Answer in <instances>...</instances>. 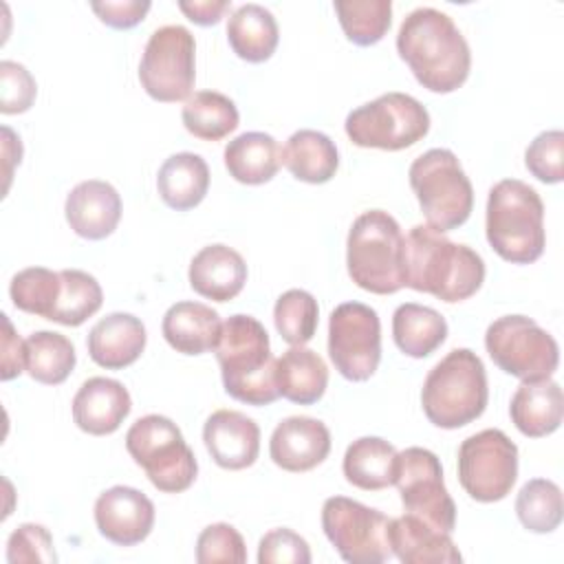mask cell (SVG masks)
I'll use <instances>...</instances> for the list:
<instances>
[{
  "label": "cell",
  "mask_w": 564,
  "mask_h": 564,
  "mask_svg": "<svg viewBox=\"0 0 564 564\" xmlns=\"http://www.w3.org/2000/svg\"><path fill=\"white\" fill-rule=\"evenodd\" d=\"M405 286L447 304L471 297L485 282V262L467 245L452 242L430 225H414L403 249Z\"/></svg>",
  "instance_id": "7a4b0ae2"
},
{
  "label": "cell",
  "mask_w": 564,
  "mask_h": 564,
  "mask_svg": "<svg viewBox=\"0 0 564 564\" xmlns=\"http://www.w3.org/2000/svg\"><path fill=\"white\" fill-rule=\"evenodd\" d=\"M196 79V42L189 29L165 24L152 31L139 62L143 90L163 104L187 101Z\"/></svg>",
  "instance_id": "7c38bea8"
},
{
  "label": "cell",
  "mask_w": 564,
  "mask_h": 564,
  "mask_svg": "<svg viewBox=\"0 0 564 564\" xmlns=\"http://www.w3.org/2000/svg\"><path fill=\"white\" fill-rule=\"evenodd\" d=\"M390 522L379 509L346 496H330L322 505L324 535L350 564H381L392 557Z\"/></svg>",
  "instance_id": "8fae6325"
},
{
  "label": "cell",
  "mask_w": 564,
  "mask_h": 564,
  "mask_svg": "<svg viewBox=\"0 0 564 564\" xmlns=\"http://www.w3.org/2000/svg\"><path fill=\"white\" fill-rule=\"evenodd\" d=\"M225 167L229 176L245 185L269 183L282 165V148L267 132H242L225 145Z\"/></svg>",
  "instance_id": "484cf974"
},
{
  "label": "cell",
  "mask_w": 564,
  "mask_h": 564,
  "mask_svg": "<svg viewBox=\"0 0 564 564\" xmlns=\"http://www.w3.org/2000/svg\"><path fill=\"white\" fill-rule=\"evenodd\" d=\"M2 368H0V379L9 381L24 370V339L13 330L9 315L2 313Z\"/></svg>",
  "instance_id": "bcb514c9"
},
{
  "label": "cell",
  "mask_w": 564,
  "mask_h": 564,
  "mask_svg": "<svg viewBox=\"0 0 564 564\" xmlns=\"http://www.w3.org/2000/svg\"><path fill=\"white\" fill-rule=\"evenodd\" d=\"M148 335L145 326L132 313H110L101 317L88 333L86 346L90 359L106 370H121L134 364L143 348Z\"/></svg>",
  "instance_id": "44dd1931"
},
{
  "label": "cell",
  "mask_w": 564,
  "mask_h": 564,
  "mask_svg": "<svg viewBox=\"0 0 564 564\" xmlns=\"http://www.w3.org/2000/svg\"><path fill=\"white\" fill-rule=\"evenodd\" d=\"M64 214L79 238L104 240L121 220V196L108 181L88 178L68 192Z\"/></svg>",
  "instance_id": "d6986e66"
},
{
  "label": "cell",
  "mask_w": 564,
  "mask_h": 564,
  "mask_svg": "<svg viewBox=\"0 0 564 564\" xmlns=\"http://www.w3.org/2000/svg\"><path fill=\"white\" fill-rule=\"evenodd\" d=\"M77 361L73 341L55 330H37L24 339V370L44 386L68 379Z\"/></svg>",
  "instance_id": "d6a6232c"
},
{
  "label": "cell",
  "mask_w": 564,
  "mask_h": 564,
  "mask_svg": "<svg viewBox=\"0 0 564 564\" xmlns=\"http://www.w3.org/2000/svg\"><path fill=\"white\" fill-rule=\"evenodd\" d=\"M489 399L482 359L469 348L449 350L425 377L421 405L427 421L443 430H458L476 421Z\"/></svg>",
  "instance_id": "8992f818"
},
{
  "label": "cell",
  "mask_w": 564,
  "mask_h": 564,
  "mask_svg": "<svg viewBox=\"0 0 564 564\" xmlns=\"http://www.w3.org/2000/svg\"><path fill=\"white\" fill-rule=\"evenodd\" d=\"M333 7L346 37L357 46L381 42L392 22L390 0H337Z\"/></svg>",
  "instance_id": "8d00e7d4"
},
{
  "label": "cell",
  "mask_w": 564,
  "mask_h": 564,
  "mask_svg": "<svg viewBox=\"0 0 564 564\" xmlns=\"http://www.w3.org/2000/svg\"><path fill=\"white\" fill-rule=\"evenodd\" d=\"M220 315L203 302H176L161 322L165 341L183 355H203L216 348L220 337Z\"/></svg>",
  "instance_id": "d4e9b609"
},
{
  "label": "cell",
  "mask_w": 564,
  "mask_h": 564,
  "mask_svg": "<svg viewBox=\"0 0 564 564\" xmlns=\"http://www.w3.org/2000/svg\"><path fill=\"white\" fill-rule=\"evenodd\" d=\"M227 40L231 51L251 64L267 62L280 40V29L273 13L256 2L240 4L227 20Z\"/></svg>",
  "instance_id": "f1b7e54d"
},
{
  "label": "cell",
  "mask_w": 564,
  "mask_h": 564,
  "mask_svg": "<svg viewBox=\"0 0 564 564\" xmlns=\"http://www.w3.org/2000/svg\"><path fill=\"white\" fill-rule=\"evenodd\" d=\"M214 350L225 392L231 399L260 408L280 397L269 333L256 317L245 313L227 317Z\"/></svg>",
  "instance_id": "3957f363"
},
{
  "label": "cell",
  "mask_w": 564,
  "mask_h": 564,
  "mask_svg": "<svg viewBox=\"0 0 564 564\" xmlns=\"http://www.w3.org/2000/svg\"><path fill=\"white\" fill-rule=\"evenodd\" d=\"M485 234L502 260L511 264L535 262L546 247L540 194L520 178L498 181L487 196Z\"/></svg>",
  "instance_id": "277c9868"
},
{
  "label": "cell",
  "mask_w": 564,
  "mask_h": 564,
  "mask_svg": "<svg viewBox=\"0 0 564 564\" xmlns=\"http://www.w3.org/2000/svg\"><path fill=\"white\" fill-rule=\"evenodd\" d=\"M97 531L117 546H134L143 542L154 527L152 500L126 485H115L95 500Z\"/></svg>",
  "instance_id": "2e32d148"
},
{
  "label": "cell",
  "mask_w": 564,
  "mask_h": 564,
  "mask_svg": "<svg viewBox=\"0 0 564 564\" xmlns=\"http://www.w3.org/2000/svg\"><path fill=\"white\" fill-rule=\"evenodd\" d=\"M260 564H308L311 549L308 542L293 529L278 527L267 531L258 544Z\"/></svg>",
  "instance_id": "ee69618b"
},
{
  "label": "cell",
  "mask_w": 564,
  "mask_h": 564,
  "mask_svg": "<svg viewBox=\"0 0 564 564\" xmlns=\"http://www.w3.org/2000/svg\"><path fill=\"white\" fill-rule=\"evenodd\" d=\"M196 562L198 564H245L247 546L236 527L227 522H216L205 527L196 540Z\"/></svg>",
  "instance_id": "ab89813d"
},
{
  "label": "cell",
  "mask_w": 564,
  "mask_h": 564,
  "mask_svg": "<svg viewBox=\"0 0 564 564\" xmlns=\"http://www.w3.org/2000/svg\"><path fill=\"white\" fill-rule=\"evenodd\" d=\"M55 560L53 535L44 524L24 522L7 540L9 564H48Z\"/></svg>",
  "instance_id": "b9f144b4"
},
{
  "label": "cell",
  "mask_w": 564,
  "mask_h": 564,
  "mask_svg": "<svg viewBox=\"0 0 564 564\" xmlns=\"http://www.w3.org/2000/svg\"><path fill=\"white\" fill-rule=\"evenodd\" d=\"M564 414V397L557 381L538 379L522 381L509 403V416L520 434L529 438H542L553 434Z\"/></svg>",
  "instance_id": "cb8c5ba5"
},
{
  "label": "cell",
  "mask_w": 564,
  "mask_h": 564,
  "mask_svg": "<svg viewBox=\"0 0 564 564\" xmlns=\"http://www.w3.org/2000/svg\"><path fill=\"white\" fill-rule=\"evenodd\" d=\"M203 443L223 469L251 467L260 454L258 423L238 410H216L203 425Z\"/></svg>",
  "instance_id": "e0dca14e"
},
{
  "label": "cell",
  "mask_w": 564,
  "mask_h": 564,
  "mask_svg": "<svg viewBox=\"0 0 564 564\" xmlns=\"http://www.w3.org/2000/svg\"><path fill=\"white\" fill-rule=\"evenodd\" d=\"M282 163L293 178L322 185L328 183L339 167V152L335 141L319 130H297L282 148Z\"/></svg>",
  "instance_id": "f546056e"
},
{
  "label": "cell",
  "mask_w": 564,
  "mask_h": 564,
  "mask_svg": "<svg viewBox=\"0 0 564 564\" xmlns=\"http://www.w3.org/2000/svg\"><path fill=\"white\" fill-rule=\"evenodd\" d=\"M328 357L348 381H366L381 361V322L364 302H341L328 317Z\"/></svg>",
  "instance_id": "5bb4252c"
},
{
  "label": "cell",
  "mask_w": 564,
  "mask_h": 564,
  "mask_svg": "<svg viewBox=\"0 0 564 564\" xmlns=\"http://www.w3.org/2000/svg\"><path fill=\"white\" fill-rule=\"evenodd\" d=\"M524 165L538 181L560 183L564 178V132H540L524 150Z\"/></svg>",
  "instance_id": "60d3db41"
},
{
  "label": "cell",
  "mask_w": 564,
  "mask_h": 564,
  "mask_svg": "<svg viewBox=\"0 0 564 564\" xmlns=\"http://www.w3.org/2000/svg\"><path fill=\"white\" fill-rule=\"evenodd\" d=\"M410 187L430 227L458 229L474 209V187L458 156L447 148H432L408 170Z\"/></svg>",
  "instance_id": "52a82bcc"
},
{
  "label": "cell",
  "mask_w": 564,
  "mask_h": 564,
  "mask_svg": "<svg viewBox=\"0 0 564 564\" xmlns=\"http://www.w3.org/2000/svg\"><path fill=\"white\" fill-rule=\"evenodd\" d=\"M330 452L328 427L313 416H289L280 421L269 441L271 460L293 474L308 471L326 460Z\"/></svg>",
  "instance_id": "ac0fdd59"
},
{
  "label": "cell",
  "mask_w": 564,
  "mask_h": 564,
  "mask_svg": "<svg viewBox=\"0 0 564 564\" xmlns=\"http://www.w3.org/2000/svg\"><path fill=\"white\" fill-rule=\"evenodd\" d=\"M485 348L491 361L522 381L549 379L560 364V346L551 333L527 315H502L487 326Z\"/></svg>",
  "instance_id": "30bf717a"
},
{
  "label": "cell",
  "mask_w": 564,
  "mask_h": 564,
  "mask_svg": "<svg viewBox=\"0 0 564 564\" xmlns=\"http://www.w3.org/2000/svg\"><path fill=\"white\" fill-rule=\"evenodd\" d=\"M126 449L163 494H181L196 480V456L178 425L163 414L137 419L126 432Z\"/></svg>",
  "instance_id": "ba28073f"
},
{
  "label": "cell",
  "mask_w": 564,
  "mask_h": 564,
  "mask_svg": "<svg viewBox=\"0 0 564 564\" xmlns=\"http://www.w3.org/2000/svg\"><path fill=\"white\" fill-rule=\"evenodd\" d=\"M405 236L394 216L383 209L359 214L346 238L350 280L375 295H390L405 286Z\"/></svg>",
  "instance_id": "5b68a950"
},
{
  "label": "cell",
  "mask_w": 564,
  "mask_h": 564,
  "mask_svg": "<svg viewBox=\"0 0 564 564\" xmlns=\"http://www.w3.org/2000/svg\"><path fill=\"white\" fill-rule=\"evenodd\" d=\"M516 516L531 533H551L564 516L562 489L549 478L527 480L516 498Z\"/></svg>",
  "instance_id": "d590c367"
},
{
  "label": "cell",
  "mask_w": 564,
  "mask_h": 564,
  "mask_svg": "<svg viewBox=\"0 0 564 564\" xmlns=\"http://www.w3.org/2000/svg\"><path fill=\"white\" fill-rule=\"evenodd\" d=\"M189 286L205 300L229 302L247 282L245 258L227 245H207L189 262Z\"/></svg>",
  "instance_id": "7402d4cb"
},
{
  "label": "cell",
  "mask_w": 564,
  "mask_h": 564,
  "mask_svg": "<svg viewBox=\"0 0 564 564\" xmlns=\"http://www.w3.org/2000/svg\"><path fill=\"white\" fill-rule=\"evenodd\" d=\"M390 546L405 564H458L463 555L452 540V533H445L416 516L403 513L390 522Z\"/></svg>",
  "instance_id": "603a6c76"
},
{
  "label": "cell",
  "mask_w": 564,
  "mask_h": 564,
  "mask_svg": "<svg viewBox=\"0 0 564 564\" xmlns=\"http://www.w3.org/2000/svg\"><path fill=\"white\" fill-rule=\"evenodd\" d=\"M59 293V271L29 267L18 271L9 284V297L15 308L51 319Z\"/></svg>",
  "instance_id": "f35d334b"
},
{
  "label": "cell",
  "mask_w": 564,
  "mask_h": 564,
  "mask_svg": "<svg viewBox=\"0 0 564 564\" xmlns=\"http://www.w3.org/2000/svg\"><path fill=\"white\" fill-rule=\"evenodd\" d=\"M445 337L447 322L432 306L405 302L392 313V339L408 357L423 359L432 355L445 341Z\"/></svg>",
  "instance_id": "1f68e13d"
},
{
  "label": "cell",
  "mask_w": 564,
  "mask_h": 564,
  "mask_svg": "<svg viewBox=\"0 0 564 564\" xmlns=\"http://www.w3.org/2000/svg\"><path fill=\"white\" fill-rule=\"evenodd\" d=\"M273 322L280 337L291 346H304L313 339L319 322L317 300L304 289L284 291L273 306Z\"/></svg>",
  "instance_id": "74e56055"
},
{
  "label": "cell",
  "mask_w": 564,
  "mask_h": 564,
  "mask_svg": "<svg viewBox=\"0 0 564 564\" xmlns=\"http://www.w3.org/2000/svg\"><path fill=\"white\" fill-rule=\"evenodd\" d=\"M104 302V291L95 275L82 269H62L59 271V293L51 322L62 326H79L93 317Z\"/></svg>",
  "instance_id": "e575fe53"
},
{
  "label": "cell",
  "mask_w": 564,
  "mask_h": 564,
  "mask_svg": "<svg viewBox=\"0 0 564 564\" xmlns=\"http://www.w3.org/2000/svg\"><path fill=\"white\" fill-rule=\"evenodd\" d=\"M518 478V445L496 427L467 436L458 447V480L476 502H498Z\"/></svg>",
  "instance_id": "4fadbf2b"
},
{
  "label": "cell",
  "mask_w": 564,
  "mask_h": 564,
  "mask_svg": "<svg viewBox=\"0 0 564 564\" xmlns=\"http://www.w3.org/2000/svg\"><path fill=\"white\" fill-rule=\"evenodd\" d=\"M181 119L185 130L196 139L220 141L238 128L240 115L227 95L218 90H198L185 101Z\"/></svg>",
  "instance_id": "836d02e7"
},
{
  "label": "cell",
  "mask_w": 564,
  "mask_h": 564,
  "mask_svg": "<svg viewBox=\"0 0 564 564\" xmlns=\"http://www.w3.org/2000/svg\"><path fill=\"white\" fill-rule=\"evenodd\" d=\"M344 128L359 148L397 152L419 143L430 132V112L416 97L392 90L350 110Z\"/></svg>",
  "instance_id": "9c48e42d"
},
{
  "label": "cell",
  "mask_w": 564,
  "mask_h": 564,
  "mask_svg": "<svg viewBox=\"0 0 564 564\" xmlns=\"http://www.w3.org/2000/svg\"><path fill=\"white\" fill-rule=\"evenodd\" d=\"M341 469L346 480L364 491H379L394 485L397 449L379 436H361L346 447Z\"/></svg>",
  "instance_id": "4dcf8cb0"
},
{
  "label": "cell",
  "mask_w": 564,
  "mask_h": 564,
  "mask_svg": "<svg viewBox=\"0 0 564 564\" xmlns=\"http://www.w3.org/2000/svg\"><path fill=\"white\" fill-rule=\"evenodd\" d=\"M399 57L432 93H454L471 68V51L454 20L432 7L410 11L397 33Z\"/></svg>",
  "instance_id": "6da1fadb"
},
{
  "label": "cell",
  "mask_w": 564,
  "mask_h": 564,
  "mask_svg": "<svg viewBox=\"0 0 564 564\" xmlns=\"http://www.w3.org/2000/svg\"><path fill=\"white\" fill-rule=\"evenodd\" d=\"M37 95V84L24 64L0 62V110L4 115L26 112Z\"/></svg>",
  "instance_id": "7bdbcfd3"
},
{
  "label": "cell",
  "mask_w": 564,
  "mask_h": 564,
  "mask_svg": "<svg viewBox=\"0 0 564 564\" xmlns=\"http://www.w3.org/2000/svg\"><path fill=\"white\" fill-rule=\"evenodd\" d=\"M394 485L401 494L405 513L452 533L456 527V505L447 494L443 467L434 452L425 447H405L397 452Z\"/></svg>",
  "instance_id": "9a60e30c"
},
{
  "label": "cell",
  "mask_w": 564,
  "mask_h": 564,
  "mask_svg": "<svg viewBox=\"0 0 564 564\" xmlns=\"http://www.w3.org/2000/svg\"><path fill=\"white\" fill-rule=\"evenodd\" d=\"M132 410L128 388L108 377L86 379L73 397L75 425L93 436H106L119 430Z\"/></svg>",
  "instance_id": "ffe728a7"
},
{
  "label": "cell",
  "mask_w": 564,
  "mask_h": 564,
  "mask_svg": "<svg viewBox=\"0 0 564 564\" xmlns=\"http://www.w3.org/2000/svg\"><path fill=\"white\" fill-rule=\"evenodd\" d=\"M150 7L152 4L148 0H106V2L90 4V9L97 13V18L112 29L137 26L145 18Z\"/></svg>",
  "instance_id": "f6af8a7d"
},
{
  "label": "cell",
  "mask_w": 564,
  "mask_h": 564,
  "mask_svg": "<svg viewBox=\"0 0 564 564\" xmlns=\"http://www.w3.org/2000/svg\"><path fill=\"white\" fill-rule=\"evenodd\" d=\"M275 386L291 403H317L328 386L326 361L306 346H291L275 359Z\"/></svg>",
  "instance_id": "4316f807"
},
{
  "label": "cell",
  "mask_w": 564,
  "mask_h": 564,
  "mask_svg": "<svg viewBox=\"0 0 564 564\" xmlns=\"http://www.w3.org/2000/svg\"><path fill=\"white\" fill-rule=\"evenodd\" d=\"M178 9L200 26H212L220 22L225 11H229L227 0H194V2H178Z\"/></svg>",
  "instance_id": "7dc6e473"
},
{
  "label": "cell",
  "mask_w": 564,
  "mask_h": 564,
  "mask_svg": "<svg viewBox=\"0 0 564 564\" xmlns=\"http://www.w3.org/2000/svg\"><path fill=\"white\" fill-rule=\"evenodd\" d=\"M156 189L161 200L176 209L187 212L203 203L209 189V167L200 154L176 152L163 161L156 174Z\"/></svg>",
  "instance_id": "83f0119b"
}]
</instances>
